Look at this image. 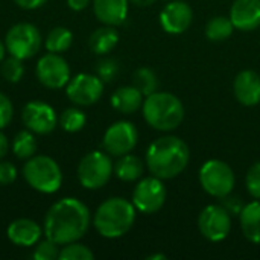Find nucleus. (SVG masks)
<instances>
[{
  "instance_id": "nucleus-8",
  "label": "nucleus",
  "mask_w": 260,
  "mask_h": 260,
  "mask_svg": "<svg viewBox=\"0 0 260 260\" xmlns=\"http://www.w3.org/2000/svg\"><path fill=\"white\" fill-rule=\"evenodd\" d=\"M41 34L37 26L30 23H17L14 24L5 37L6 52L20 59H29L38 53L41 47Z\"/></svg>"
},
{
  "instance_id": "nucleus-26",
  "label": "nucleus",
  "mask_w": 260,
  "mask_h": 260,
  "mask_svg": "<svg viewBox=\"0 0 260 260\" xmlns=\"http://www.w3.org/2000/svg\"><path fill=\"white\" fill-rule=\"evenodd\" d=\"M37 151V140L32 131L23 129L17 133V136L12 140V152L20 160H27L35 155Z\"/></svg>"
},
{
  "instance_id": "nucleus-24",
  "label": "nucleus",
  "mask_w": 260,
  "mask_h": 260,
  "mask_svg": "<svg viewBox=\"0 0 260 260\" xmlns=\"http://www.w3.org/2000/svg\"><path fill=\"white\" fill-rule=\"evenodd\" d=\"M73 43V34L67 29V27H62V26H58V27H53L46 40H44V47L47 52H52V53H61V52H66Z\"/></svg>"
},
{
  "instance_id": "nucleus-19",
  "label": "nucleus",
  "mask_w": 260,
  "mask_h": 260,
  "mask_svg": "<svg viewBox=\"0 0 260 260\" xmlns=\"http://www.w3.org/2000/svg\"><path fill=\"white\" fill-rule=\"evenodd\" d=\"M93 11L101 23L116 27L126 20L128 0H93Z\"/></svg>"
},
{
  "instance_id": "nucleus-4",
  "label": "nucleus",
  "mask_w": 260,
  "mask_h": 260,
  "mask_svg": "<svg viewBox=\"0 0 260 260\" xmlns=\"http://www.w3.org/2000/svg\"><path fill=\"white\" fill-rule=\"evenodd\" d=\"M142 110L146 123L158 131H172L184 119L183 102L168 91H155L146 96Z\"/></svg>"
},
{
  "instance_id": "nucleus-29",
  "label": "nucleus",
  "mask_w": 260,
  "mask_h": 260,
  "mask_svg": "<svg viewBox=\"0 0 260 260\" xmlns=\"http://www.w3.org/2000/svg\"><path fill=\"white\" fill-rule=\"evenodd\" d=\"M94 254L93 251L78 242H72L64 245V248L59 251V257L61 260H93Z\"/></svg>"
},
{
  "instance_id": "nucleus-41",
  "label": "nucleus",
  "mask_w": 260,
  "mask_h": 260,
  "mask_svg": "<svg viewBox=\"0 0 260 260\" xmlns=\"http://www.w3.org/2000/svg\"><path fill=\"white\" fill-rule=\"evenodd\" d=\"M146 259H148V260H166V259H168V256H166V254H161V253H160V254H151V256H148Z\"/></svg>"
},
{
  "instance_id": "nucleus-6",
  "label": "nucleus",
  "mask_w": 260,
  "mask_h": 260,
  "mask_svg": "<svg viewBox=\"0 0 260 260\" xmlns=\"http://www.w3.org/2000/svg\"><path fill=\"white\" fill-rule=\"evenodd\" d=\"M114 172V166L108 154L91 151L85 154L78 165V180L82 187L96 190L104 187Z\"/></svg>"
},
{
  "instance_id": "nucleus-40",
  "label": "nucleus",
  "mask_w": 260,
  "mask_h": 260,
  "mask_svg": "<svg viewBox=\"0 0 260 260\" xmlns=\"http://www.w3.org/2000/svg\"><path fill=\"white\" fill-rule=\"evenodd\" d=\"M131 2L137 6H149V5L155 3L157 0H131Z\"/></svg>"
},
{
  "instance_id": "nucleus-21",
  "label": "nucleus",
  "mask_w": 260,
  "mask_h": 260,
  "mask_svg": "<svg viewBox=\"0 0 260 260\" xmlns=\"http://www.w3.org/2000/svg\"><path fill=\"white\" fill-rule=\"evenodd\" d=\"M239 221L244 236L253 244H260V201L245 204L239 213Z\"/></svg>"
},
{
  "instance_id": "nucleus-22",
  "label": "nucleus",
  "mask_w": 260,
  "mask_h": 260,
  "mask_svg": "<svg viewBox=\"0 0 260 260\" xmlns=\"http://www.w3.org/2000/svg\"><path fill=\"white\" fill-rule=\"evenodd\" d=\"M119 43V32L114 29V26H102L96 29L88 40V46L93 53L105 55L110 53Z\"/></svg>"
},
{
  "instance_id": "nucleus-11",
  "label": "nucleus",
  "mask_w": 260,
  "mask_h": 260,
  "mask_svg": "<svg viewBox=\"0 0 260 260\" xmlns=\"http://www.w3.org/2000/svg\"><path fill=\"white\" fill-rule=\"evenodd\" d=\"M139 140V133L134 123L128 120H119L108 126V129L104 134L102 146L107 151V154L120 157L125 154H129Z\"/></svg>"
},
{
  "instance_id": "nucleus-39",
  "label": "nucleus",
  "mask_w": 260,
  "mask_h": 260,
  "mask_svg": "<svg viewBox=\"0 0 260 260\" xmlns=\"http://www.w3.org/2000/svg\"><path fill=\"white\" fill-rule=\"evenodd\" d=\"M8 151H9V140L0 129V160L8 154Z\"/></svg>"
},
{
  "instance_id": "nucleus-20",
  "label": "nucleus",
  "mask_w": 260,
  "mask_h": 260,
  "mask_svg": "<svg viewBox=\"0 0 260 260\" xmlns=\"http://www.w3.org/2000/svg\"><path fill=\"white\" fill-rule=\"evenodd\" d=\"M111 105L119 113L131 114V113H136L139 108H142L143 94L134 85L120 87L111 94Z\"/></svg>"
},
{
  "instance_id": "nucleus-15",
  "label": "nucleus",
  "mask_w": 260,
  "mask_h": 260,
  "mask_svg": "<svg viewBox=\"0 0 260 260\" xmlns=\"http://www.w3.org/2000/svg\"><path fill=\"white\" fill-rule=\"evenodd\" d=\"M193 20L192 8L180 0L168 3L160 12V24L165 32L180 35L189 29Z\"/></svg>"
},
{
  "instance_id": "nucleus-28",
  "label": "nucleus",
  "mask_w": 260,
  "mask_h": 260,
  "mask_svg": "<svg viewBox=\"0 0 260 260\" xmlns=\"http://www.w3.org/2000/svg\"><path fill=\"white\" fill-rule=\"evenodd\" d=\"M59 126L67 131V133H78L85 126L87 117L84 114V111H81L79 108H67L61 113L59 119Z\"/></svg>"
},
{
  "instance_id": "nucleus-12",
  "label": "nucleus",
  "mask_w": 260,
  "mask_h": 260,
  "mask_svg": "<svg viewBox=\"0 0 260 260\" xmlns=\"http://www.w3.org/2000/svg\"><path fill=\"white\" fill-rule=\"evenodd\" d=\"M104 93V81L98 75L79 73L72 78L66 85L67 98L81 107H88L96 104Z\"/></svg>"
},
{
  "instance_id": "nucleus-3",
  "label": "nucleus",
  "mask_w": 260,
  "mask_h": 260,
  "mask_svg": "<svg viewBox=\"0 0 260 260\" xmlns=\"http://www.w3.org/2000/svg\"><path fill=\"white\" fill-rule=\"evenodd\" d=\"M136 221V207L125 198L114 197L104 201L93 218L96 232L107 239H117L126 235Z\"/></svg>"
},
{
  "instance_id": "nucleus-10",
  "label": "nucleus",
  "mask_w": 260,
  "mask_h": 260,
  "mask_svg": "<svg viewBox=\"0 0 260 260\" xmlns=\"http://www.w3.org/2000/svg\"><path fill=\"white\" fill-rule=\"evenodd\" d=\"M200 233L210 242L224 241L232 230V215L224 206L210 204L203 209L198 218Z\"/></svg>"
},
{
  "instance_id": "nucleus-13",
  "label": "nucleus",
  "mask_w": 260,
  "mask_h": 260,
  "mask_svg": "<svg viewBox=\"0 0 260 260\" xmlns=\"http://www.w3.org/2000/svg\"><path fill=\"white\" fill-rule=\"evenodd\" d=\"M38 81L52 90L62 88L70 81V67L67 61L59 53H46L43 55L35 67Z\"/></svg>"
},
{
  "instance_id": "nucleus-2",
  "label": "nucleus",
  "mask_w": 260,
  "mask_h": 260,
  "mask_svg": "<svg viewBox=\"0 0 260 260\" xmlns=\"http://www.w3.org/2000/svg\"><path fill=\"white\" fill-rule=\"evenodd\" d=\"M190 151L187 143L175 136H165L154 140L146 151L149 172L161 180L178 177L189 165Z\"/></svg>"
},
{
  "instance_id": "nucleus-35",
  "label": "nucleus",
  "mask_w": 260,
  "mask_h": 260,
  "mask_svg": "<svg viewBox=\"0 0 260 260\" xmlns=\"http://www.w3.org/2000/svg\"><path fill=\"white\" fill-rule=\"evenodd\" d=\"M17 178V169L11 161L0 160V186L12 184Z\"/></svg>"
},
{
  "instance_id": "nucleus-25",
  "label": "nucleus",
  "mask_w": 260,
  "mask_h": 260,
  "mask_svg": "<svg viewBox=\"0 0 260 260\" xmlns=\"http://www.w3.org/2000/svg\"><path fill=\"white\" fill-rule=\"evenodd\" d=\"M233 30H235V26H233L230 17L227 18L222 15H216L212 20H209L206 24V37L215 43L230 38Z\"/></svg>"
},
{
  "instance_id": "nucleus-5",
  "label": "nucleus",
  "mask_w": 260,
  "mask_h": 260,
  "mask_svg": "<svg viewBox=\"0 0 260 260\" xmlns=\"http://www.w3.org/2000/svg\"><path fill=\"white\" fill-rule=\"evenodd\" d=\"M26 183L40 193H55L62 184V172L58 163L47 155H34L23 166Z\"/></svg>"
},
{
  "instance_id": "nucleus-38",
  "label": "nucleus",
  "mask_w": 260,
  "mask_h": 260,
  "mask_svg": "<svg viewBox=\"0 0 260 260\" xmlns=\"http://www.w3.org/2000/svg\"><path fill=\"white\" fill-rule=\"evenodd\" d=\"M90 2L91 0H67V5L73 11H84L90 5Z\"/></svg>"
},
{
  "instance_id": "nucleus-36",
  "label": "nucleus",
  "mask_w": 260,
  "mask_h": 260,
  "mask_svg": "<svg viewBox=\"0 0 260 260\" xmlns=\"http://www.w3.org/2000/svg\"><path fill=\"white\" fill-rule=\"evenodd\" d=\"M222 201H224V207L230 212V215L233 213V215H239L241 213V210L244 209V206L245 204H242V201H241V198H230L229 195L227 197H224L222 198Z\"/></svg>"
},
{
  "instance_id": "nucleus-7",
  "label": "nucleus",
  "mask_w": 260,
  "mask_h": 260,
  "mask_svg": "<svg viewBox=\"0 0 260 260\" xmlns=\"http://www.w3.org/2000/svg\"><path fill=\"white\" fill-rule=\"evenodd\" d=\"M201 187L215 198H224L230 195L235 189V172L222 160H207L200 169Z\"/></svg>"
},
{
  "instance_id": "nucleus-23",
  "label": "nucleus",
  "mask_w": 260,
  "mask_h": 260,
  "mask_svg": "<svg viewBox=\"0 0 260 260\" xmlns=\"http://www.w3.org/2000/svg\"><path fill=\"white\" fill-rule=\"evenodd\" d=\"M143 161L133 154L120 155L119 160L114 163V174L119 180L131 183L137 181L143 175Z\"/></svg>"
},
{
  "instance_id": "nucleus-17",
  "label": "nucleus",
  "mask_w": 260,
  "mask_h": 260,
  "mask_svg": "<svg viewBox=\"0 0 260 260\" xmlns=\"http://www.w3.org/2000/svg\"><path fill=\"white\" fill-rule=\"evenodd\" d=\"M233 91L239 104L254 107L260 102V76L253 70H242L233 82Z\"/></svg>"
},
{
  "instance_id": "nucleus-1",
  "label": "nucleus",
  "mask_w": 260,
  "mask_h": 260,
  "mask_svg": "<svg viewBox=\"0 0 260 260\" xmlns=\"http://www.w3.org/2000/svg\"><path fill=\"white\" fill-rule=\"evenodd\" d=\"M90 227V210L76 198H62L52 204L44 218V236L58 245L78 242Z\"/></svg>"
},
{
  "instance_id": "nucleus-18",
  "label": "nucleus",
  "mask_w": 260,
  "mask_h": 260,
  "mask_svg": "<svg viewBox=\"0 0 260 260\" xmlns=\"http://www.w3.org/2000/svg\"><path fill=\"white\" fill-rule=\"evenodd\" d=\"M43 229L32 219L20 218L12 221L6 229L8 239L20 247H32L35 245L41 238Z\"/></svg>"
},
{
  "instance_id": "nucleus-16",
  "label": "nucleus",
  "mask_w": 260,
  "mask_h": 260,
  "mask_svg": "<svg viewBox=\"0 0 260 260\" xmlns=\"http://www.w3.org/2000/svg\"><path fill=\"white\" fill-rule=\"evenodd\" d=\"M230 20L235 29L242 32L257 29L260 26V0H235L230 8Z\"/></svg>"
},
{
  "instance_id": "nucleus-27",
  "label": "nucleus",
  "mask_w": 260,
  "mask_h": 260,
  "mask_svg": "<svg viewBox=\"0 0 260 260\" xmlns=\"http://www.w3.org/2000/svg\"><path fill=\"white\" fill-rule=\"evenodd\" d=\"M133 85L143 96H149L158 90V78L154 70L148 67H140L133 75Z\"/></svg>"
},
{
  "instance_id": "nucleus-9",
  "label": "nucleus",
  "mask_w": 260,
  "mask_h": 260,
  "mask_svg": "<svg viewBox=\"0 0 260 260\" xmlns=\"http://www.w3.org/2000/svg\"><path fill=\"white\" fill-rule=\"evenodd\" d=\"M166 203V187L161 178H142L133 192V204L136 210L145 215L157 213Z\"/></svg>"
},
{
  "instance_id": "nucleus-31",
  "label": "nucleus",
  "mask_w": 260,
  "mask_h": 260,
  "mask_svg": "<svg viewBox=\"0 0 260 260\" xmlns=\"http://www.w3.org/2000/svg\"><path fill=\"white\" fill-rule=\"evenodd\" d=\"M59 245L50 239L46 238V241L40 242L35 247V251L32 254V257L35 260H55L59 257Z\"/></svg>"
},
{
  "instance_id": "nucleus-34",
  "label": "nucleus",
  "mask_w": 260,
  "mask_h": 260,
  "mask_svg": "<svg viewBox=\"0 0 260 260\" xmlns=\"http://www.w3.org/2000/svg\"><path fill=\"white\" fill-rule=\"evenodd\" d=\"M12 114H14V108H12L11 99L6 94L0 93V129L9 125Z\"/></svg>"
},
{
  "instance_id": "nucleus-33",
  "label": "nucleus",
  "mask_w": 260,
  "mask_h": 260,
  "mask_svg": "<svg viewBox=\"0 0 260 260\" xmlns=\"http://www.w3.org/2000/svg\"><path fill=\"white\" fill-rule=\"evenodd\" d=\"M245 184H247V190L248 193L256 198L260 200V161L254 163L248 172H247V178H245Z\"/></svg>"
},
{
  "instance_id": "nucleus-37",
  "label": "nucleus",
  "mask_w": 260,
  "mask_h": 260,
  "mask_svg": "<svg viewBox=\"0 0 260 260\" xmlns=\"http://www.w3.org/2000/svg\"><path fill=\"white\" fill-rule=\"evenodd\" d=\"M14 2L23 9H37L41 5H44L46 0H14Z\"/></svg>"
},
{
  "instance_id": "nucleus-14",
  "label": "nucleus",
  "mask_w": 260,
  "mask_h": 260,
  "mask_svg": "<svg viewBox=\"0 0 260 260\" xmlns=\"http://www.w3.org/2000/svg\"><path fill=\"white\" fill-rule=\"evenodd\" d=\"M21 120L26 129L34 134H49L58 125V116L55 110L43 101H30L21 111Z\"/></svg>"
},
{
  "instance_id": "nucleus-32",
  "label": "nucleus",
  "mask_w": 260,
  "mask_h": 260,
  "mask_svg": "<svg viewBox=\"0 0 260 260\" xmlns=\"http://www.w3.org/2000/svg\"><path fill=\"white\" fill-rule=\"evenodd\" d=\"M119 73V64L116 59L113 58H104L98 62L96 66V75L104 81V82H110L116 78V75Z\"/></svg>"
},
{
  "instance_id": "nucleus-30",
  "label": "nucleus",
  "mask_w": 260,
  "mask_h": 260,
  "mask_svg": "<svg viewBox=\"0 0 260 260\" xmlns=\"http://www.w3.org/2000/svg\"><path fill=\"white\" fill-rule=\"evenodd\" d=\"M23 73H24L23 59L11 55L8 59L3 61V64H2V76L8 82H18L23 78Z\"/></svg>"
},
{
  "instance_id": "nucleus-42",
  "label": "nucleus",
  "mask_w": 260,
  "mask_h": 260,
  "mask_svg": "<svg viewBox=\"0 0 260 260\" xmlns=\"http://www.w3.org/2000/svg\"><path fill=\"white\" fill-rule=\"evenodd\" d=\"M5 53H6V46H5V43L0 40V61L5 58Z\"/></svg>"
}]
</instances>
